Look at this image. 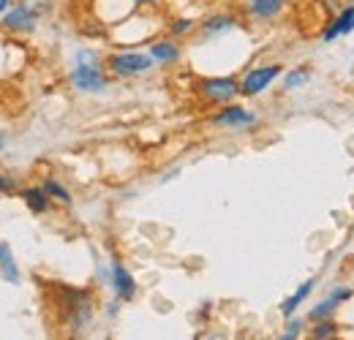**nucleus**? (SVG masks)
Listing matches in <instances>:
<instances>
[{
	"instance_id": "6",
	"label": "nucleus",
	"mask_w": 354,
	"mask_h": 340,
	"mask_svg": "<svg viewBox=\"0 0 354 340\" xmlns=\"http://www.w3.org/2000/svg\"><path fill=\"white\" fill-rule=\"evenodd\" d=\"M286 71V63L281 60H262L248 66L237 79H240V98H259L267 90H272L275 82H281Z\"/></svg>"
},
{
	"instance_id": "17",
	"label": "nucleus",
	"mask_w": 354,
	"mask_h": 340,
	"mask_svg": "<svg viewBox=\"0 0 354 340\" xmlns=\"http://www.w3.org/2000/svg\"><path fill=\"white\" fill-rule=\"evenodd\" d=\"M310 79H313V68H310V63L286 66V71H283V77H281V90H283V93H297V90L308 87Z\"/></svg>"
},
{
	"instance_id": "16",
	"label": "nucleus",
	"mask_w": 354,
	"mask_h": 340,
	"mask_svg": "<svg viewBox=\"0 0 354 340\" xmlns=\"http://www.w3.org/2000/svg\"><path fill=\"white\" fill-rule=\"evenodd\" d=\"M17 196L25 202V207H28L33 215H46L49 210H52V205H55V202L46 196V191L41 188V182H39V185H22Z\"/></svg>"
},
{
	"instance_id": "19",
	"label": "nucleus",
	"mask_w": 354,
	"mask_h": 340,
	"mask_svg": "<svg viewBox=\"0 0 354 340\" xmlns=\"http://www.w3.org/2000/svg\"><path fill=\"white\" fill-rule=\"evenodd\" d=\"M41 188H44L46 196H49L55 205H63V207H71V205H74V193H71V188H68L63 180L46 174L44 180H41Z\"/></svg>"
},
{
	"instance_id": "13",
	"label": "nucleus",
	"mask_w": 354,
	"mask_h": 340,
	"mask_svg": "<svg viewBox=\"0 0 354 340\" xmlns=\"http://www.w3.org/2000/svg\"><path fill=\"white\" fill-rule=\"evenodd\" d=\"M354 297V289L349 283H335L324 297L319 299L308 310V321H322V319H333L338 313L341 305H346Z\"/></svg>"
},
{
	"instance_id": "5",
	"label": "nucleus",
	"mask_w": 354,
	"mask_h": 340,
	"mask_svg": "<svg viewBox=\"0 0 354 340\" xmlns=\"http://www.w3.org/2000/svg\"><path fill=\"white\" fill-rule=\"evenodd\" d=\"M46 11H49V3H41V0H14V6L0 17V30L11 36H30L39 30Z\"/></svg>"
},
{
	"instance_id": "18",
	"label": "nucleus",
	"mask_w": 354,
	"mask_h": 340,
	"mask_svg": "<svg viewBox=\"0 0 354 340\" xmlns=\"http://www.w3.org/2000/svg\"><path fill=\"white\" fill-rule=\"evenodd\" d=\"M0 278L11 286H19L22 283V270L17 264V256L11 251V245L6 240H0Z\"/></svg>"
},
{
	"instance_id": "25",
	"label": "nucleus",
	"mask_w": 354,
	"mask_h": 340,
	"mask_svg": "<svg viewBox=\"0 0 354 340\" xmlns=\"http://www.w3.org/2000/svg\"><path fill=\"white\" fill-rule=\"evenodd\" d=\"M11 6H14V0H0V17H3V14H6Z\"/></svg>"
},
{
	"instance_id": "23",
	"label": "nucleus",
	"mask_w": 354,
	"mask_h": 340,
	"mask_svg": "<svg viewBox=\"0 0 354 340\" xmlns=\"http://www.w3.org/2000/svg\"><path fill=\"white\" fill-rule=\"evenodd\" d=\"M131 8H139V11H153V8H161L167 0H129Z\"/></svg>"
},
{
	"instance_id": "10",
	"label": "nucleus",
	"mask_w": 354,
	"mask_h": 340,
	"mask_svg": "<svg viewBox=\"0 0 354 340\" xmlns=\"http://www.w3.org/2000/svg\"><path fill=\"white\" fill-rule=\"evenodd\" d=\"M354 36V0L349 3H341L330 17L322 19V28H319V44H335L344 41Z\"/></svg>"
},
{
	"instance_id": "2",
	"label": "nucleus",
	"mask_w": 354,
	"mask_h": 340,
	"mask_svg": "<svg viewBox=\"0 0 354 340\" xmlns=\"http://www.w3.org/2000/svg\"><path fill=\"white\" fill-rule=\"evenodd\" d=\"M68 85L82 95H101L112 85V77L104 66V55L95 46H80L68 66Z\"/></svg>"
},
{
	"instance_id": "20",
	"label": "nucleus",
	"mask_w": 354,
	"mask_h": 340,
	"mask_svg": "<svg viewBox=\"0 0 354 340\" xmlns=\"http://www.w3.org/2000/svg\"><path fill=\"white\" fill-rule=\"evenodd\" d=\"M341 327L335 324V319H322V321H310L308 340H338Z\"/></svg>"
},
{
	"instance_id": "14",
	"label": "nucleus",
	"mask_w": 354,
	"mask_h": 340,
	"mask_svg": "<svg viewBox=\"0 0 354 340\" xmlns=\"http://www.w3.org/2000/svg\"><path fill=\"white\" fill-rule=\"evenodd\" d=\"M196 25H199V17H191V14H172V17H167V22H164V33L177 39V41H188V39L196 36Z\"/></svg>"
},
{
	"instance_id": "3",
	"label": "nucleus",
	"mask_w": 354,
	"mask_h": 340,
	"mask_svg": "<svg viewBox=\"0 0 354 340\" xmlns=\"http://www.w3.org/2000/svg\"><path fill=\"white\" fill-rule=\"evenodd\" d=\"M104 66L112 79H139L156 71L153 57L142 46H118L104 55Z\"/></svg>"
},
{
	"instance_id": "7",
	"label": "nucleus",
	"mask_w": 354,
	"mask_h": 340,
	"mask_svg": "<svg viewBox=\"0 0 354 340\" xmlns=\"http://www.w3.org/2000/svg\"><path fill=\"white\" fill-rule=\"evenodd\" d=\"M194 93L205 106L218 109L223 104H232L240 98V79L232 74H213V77H199L194 82Z\"/></svg>"
},
{
	"instance_id": "4",
	"label": "nucleus",
	"mask_w": 354,
	"mask_h": 340,
	"mask_svg": "<svg viewBox=\"0 0 354 340\" xmlns=\"http://www.w3.org/2000/svg\"><path fill=\"white\" fill-rule=\"evenodd\" d=\"M245 25L243 14L237 11V6H216L210 11H205L199 17V25H196V41L199 44H213L226 39L229 33L240 30Z\"/></svg>"
},
{
	"instance_id": "22",
	"label": "nucleus",
	"mask_w": 354,
	"mask_h": 340,
	"mask_svg": "<svg viewBox=\"0 0 354 340\" xmlns=\"http://www.w3.org/2000/svg\"><path fill=\"white\" fill-rule=\"evenodd\" d=\"M19 188H22V182L14 171H0V196H17Z\"/></svg>"
},
{
	"instance_id": "21",
	"label": "nucleus",
	"mask_w": 354,
	"mask_h": 340,
	"mask_svg": "<svg viewBox=\"0 0 354 340\" xmlns=\"http://www.w3.org/2000/svg\"><path fill=\"white\" fill-rule=\"evenodd\" d=\"M306 319H297V316H292V319H286V324H283V330H281V335L275 340H300L306 335Z\"/></svg>"
},
{
	"instance_id": "8",
	"label": "nucleus",
	"mask_w": 354,
	"mask_h": 340,
	"mask_svg": "<svg viewBox=\"0 0 354 340\" xmlns=\"http://www.w3.org/2000/svg\"><path fill=\"white\" fill-rule=\"evenodd\" d=\"M289 6L292 0H237V11L243 14L245 25H254V28L278 25L286 17Z\"/></svg>"
},
{
	"instance_id": "26",
	"label": "nucleus",
	"mask_w": 354,
	"mask_h": 340,
	"mask_svg": "<svg viewBox=\"0 0 354 340\" xmlns=\"http://www.w3.org/2000/svg\"><path fill=\"white\" fill-rule=\"evenodd\" d=\"M6 147H8V136L0 131V150H6Z\"/></svg>"
},
{
	"instance_id": "24",
	"label": "nucleus",
	"mask_w": 354,
	"mask_h": 340,
	"mask_svg": "<svg viewBox=\"0 0 354 340\" xmlns=\"http://www.w3.org/2000/svg\"><path fill=\"white\" fill-rule=\"evenodd\" d=\"M120 305H123L120 299H112V302H106V308H104V313H106L109 319H115V316L120 313Z\"/></svg>"
},
{
	"instance_id": "11",
	"label": "nucleus",
	"mask_w": 354,
	"mask_h": 340,
	"mask_svg": "<svg viewBox=\"0 0 354 340\" xmlns=\"http://www.w3.org/2000/svg\"><path fill=\"white\" fill-rule=\"evenodd\" d=\"M145 49L153 57L156 68H175V66H180V60L185 57V41H177V39L167 36V33L153 36L150 41L145 44Z\"/></svg>"
},
{
	"instance_id": "12",
	"label": "nucleus",
	"mask_w": 354,
	"mask_h": 340,
	"mask_svg": "<svg viewBox=\"0 0 354 340\" xmlns=\"http://www.w3.org/2000/svg\"><path fill=\"white\" fill-rule=\"evenodd\" d=\"M106 286L112 289L115 299H120V302H133V299H136V292H139V283H136L133 272L118 258V256L109 261V278H106Z\"/></svg>"
},
{
	"instance_id": "9",
	"label": "nucleus",
	"mask_w": 354,
	"mask_h": 340,
	"mask_svg": "<svg viewBox=\"0 0 354 340\" xmlns=\"http://www.w3.org/2000/svg\"><path fill=\"white\" fill-rule=\"evenodd\" d=\"M207 123L213 128H223V131H251V128L259 126V115L251 106H245L240 101H232V104L218 106L207 117Z\"/></svg>"
},
{
	"instance_id": "1",
	"label": "nucleus",
	"mask_w": 354,
	"mask_h": 340,
	"mask_svg": "<svg viewBox=\"0 0 354 340\" xmlns=\"http://www.w3.org/2000/svg\"><path fill=\"white\" fill-rule=\"evenodd\" d=\"M49 305L60 321V327L71 335L80 338L95 316V297L90 289L82 286H68V283H52L49 286Z\"/></svg>"
},
{
	"instance_id": "15",
	"label": "nucleus",
	"mask_w": 354,
	"mask_h": 340,
	"mask_svg": "<svg viewBox=\"0 0 354 340\" xmlns=\"http://www.w3.org/2000/svg\"><path fill=\"white\" fill-rule=\"evenodd\" d=\"M316 283H319V278L313 275V278H308V281H303L289 297L283 299L281 305H278V310H281V316L283 319H292V316H297V310H300V305H306L308 302V297L313 294V289H316Z\"/></svg>"
}]
</instances>
